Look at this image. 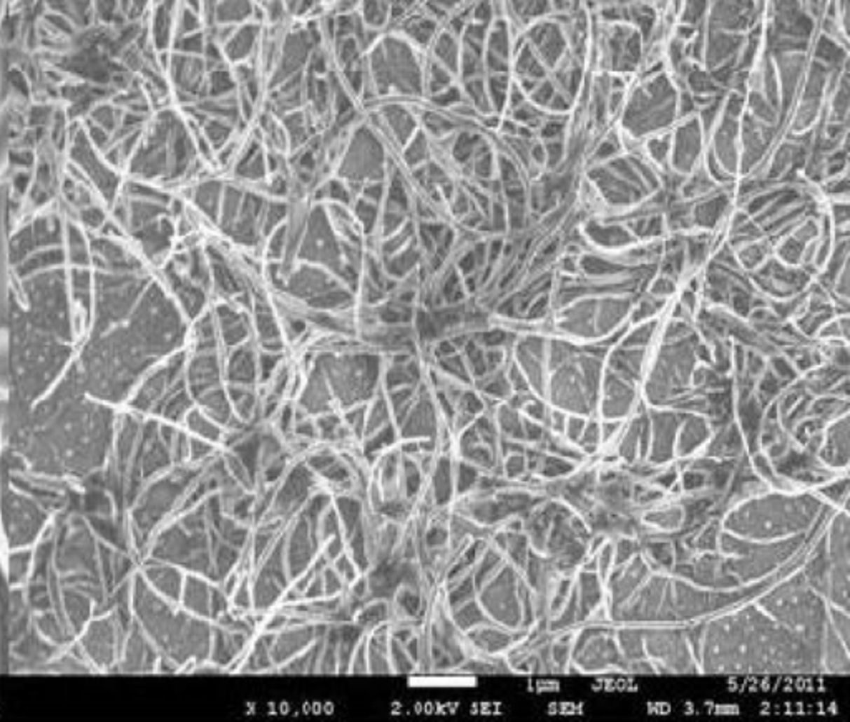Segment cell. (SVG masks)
<instances>
[{
	"mask_svg": "<svg viewBox=\"0 0 850 722\" xmlns=\"http://www.w3.org/2000/svg\"><path fill=\"white\" fill-rule=\"evenodd\" d=\"M764 251H766V247H764V246H753V247H749V250H746L743 252V261L748 266L758 264L759 261L762 259Z\"/></svg>",
	"mask_w": 850,
	"mask_h": 722,
	"instance_id": "3",
	"label": "cell"
},
{
	"mask_svg": "<svg viewBox=\"0 0 850 722\" xmlns=\"http://www.w3.org/2000/svg\"><path fill=\"white\" fill-rule=\"evenodd\" d=\"M673 291H674V284L669 281V279H661V281L654 286L656 294H671Z\"/></svg>",
	"mask_w": 850,
	"mask_h": 722,
	"instance_id": "4",
	"label": "cell"
},
{
	"mask_svg": "<svg viewBox=\"0 0 850 722\" xmlns=\"http://www.w3.org/2000/svg\"><path fill=\"white\" fill-rule=\"evenodd\" d=\"M687 243H690V259L692 264H699L703 263L704 256H706V250H708V241H706L704 238H694V239H687Z\"/></svg>",
	"mask_w": 850,
	"mask_h": 722,
	"instance_id": "2",
	"label": "cell"
},
{
	"mask_svg": "<svg viewBox=\"0 0 850 722\" xmlns=\"http://www.w3.org/2000/svg\"><path fill=\"white\" fill-rule=\"evenodd\" d=\"M563 266H565V269H566V271H575V263H573V261H571L570 258L565 261Z\"/></svg>",
	"mask_w": 850,
	"mask_h": 722,
	"instance_id": "7",
	"label": "cell"
},
{
	"mask_svg": "<svg viewBox=\"0 0 850 722\" xmlns=\"http://www.w3.org/2000/svg\"><path fill=\"white\" fill-rule=\"evenodd\" d=\"M545 311H547V301L542 299V301H538V304L535 306L532 311H530V315H532V318H540V315L545 314Z\"/></svg>",
	"mask_w": 850,
	"mask_h": 722,
	"instance_id": "6",
	"label": "cell"
},
{
	"mask_svg": "<svg viewBox=\"0 0 850 722\" xmlns=\"http://www.w3.org/2000/svg\"><path fill=\"white\" fill-rule=\"evenodd\" d=\"M835 218H839L840 223H845L849 219V207L847 205H837L834 207Z\"/></svg>",
	"mask_w": 850,
	"mask_h": 722,
	"instance_id": "5",
	"label": "cell"
},
{
	"mask_svg": "<svg viewBox=\"0 0 850 722\" xmlns=\"http://www.w3.org/2000/svg\"><path fill=\"white\" fill-rule=\"evenodd\" d=\"M727 206V196L726 195H719L718 198H714V200H711L703 205L698 210V223L699 224H706V226H713L714 223H716V219L721 216V213L724 210H726Z\"/></svg>",
	"mask_w": 850,
	"mask_h": 722,
	"instance_id": "1",
	"label": "cell"
}]
</instances>
